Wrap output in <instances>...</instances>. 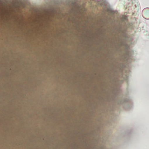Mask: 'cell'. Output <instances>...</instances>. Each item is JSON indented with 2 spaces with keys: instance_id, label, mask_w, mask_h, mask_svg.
<instances>
[]
</instances>
